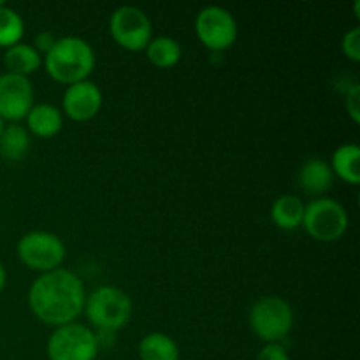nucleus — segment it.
I'll return each instance as SVG.
<instances>
[{"label":"nucleus","instance_id":"1","mask_svg":"<svg viewBox=\"0 0 360 360\" xmlns=\"http://www.w3.org/2000/svg\"><path fill=\"white\" fill-rule=\"evenodd\" d=\"M86 292L83 281L67 269L44 273L32 283L28 304L32 313L48 326L60 327L76 322L83 313Z\"/></svg>","mask_w":360,"mask_h":360},{"label":"nucleus","instance_id":"2","mask_svg":"<svg viewBox=\"0 0 360 360\" xmlns=\"http://www.w3.org/2000/svg\"><path fill=\"white\" fill-rule=\"evenodd\" d=\"M46 72L58 83L74 84L84 81L95 67L94 48L84 39H56L53 48L44 55Z\"/></svg>","mask_w":360,"mask_h":360},{"label":"nucleus","instance_id":"3","mask_svg":"<svg viewBox=\"0 0 360 360\" xmlns=\"http://www.w3.org/2000/svg\"><path fill=\"white\" fill-rule=\"evenodd\" d=\"M84 313L90 323L102 333H115L123 329L132 316V301L116 287H101L84 301Z\"/></svg>","mask_w":360,"mask_h":360},{"label":"nucleus","instance_id":"4","mask_svg":"<svg viewBox=\"0 0 360 360\" xmlns=\"http://www.w3.org/2000/svg\"><path fill=\"white\" fill-rule=\"evenodd\" d=\"M250 327L266 343H280L294 327V311L285 299L266 295L250 309Z\"/></svg>","mask_w":360,"mask_h":360},{"label":"nucleus","instance_id":"5","mask_svg":"<svg viewBox=\"0 0 360 360\" xmlns=\"http://www.w3.org/2000/svg\"><path fill=\"white\" fill-rule=\"evenodd\" d=\"M98 338L90 327L67 323L56 327L48 340L49 360H95L98 355Z\"/></svg>","mask_w":360,"mask_h":360},{"label":"nucleus","instance_id":"6","mask_svg":"<svg viewBox=\"0 0 360 360\" xmlns=\"http://www.w3.org/2000/svg\"><path fill=\"white\" fill-rule=\"evenodd\" d=\"M306 232L322 243L338 241L348 229V213L338 200L315 199L304 207L302 218Z\"/></svg>","mask_w":360,"mask_h":360},{"label":"nucleus","instance_id":"7","mask_svg":"<svg viewBox=\"0 0 360 360\" xmlns=\"http://www.w3.org/2000/svg\"><path fill=\"white\" fill-rule=\"evenodd\" d=\"M65 245L51 232H28L18 241V257L27 267L41 273L60 269L65 260Z\"/></svg>","mask_w":360,"mask_h":360},{"label":"nucleus","instance_id":"8","mask_svg":"<svg viewBox=\"0 0 360 360\" xmlns=\"http://www.w3.org/2000/svg\"><path fill=\"white\" fill-rule=\"evenodd\" d=\"M109 30L118 46L129 51L146 49L151 41V21L144 11L136 6H122L111 14Z\"/></svg>","mask_w":360,"mask_h":360},{"label":"nucleus","instance_id":"9","mask_svg":"<svg viewBox=\"0 0 360 360\" xmlns=\"http://www.w3.org/2000/svg\"><path fill=\"white\" fill-rule=\"evenodd\" d=\"M195 32L199 41L213 51L231 48L238 39V23L227 9L220 6L204 7L195 18Z\"/></svg>","mask_w":360,"mask_h":360},{"label":"nucleus","instance_id":"10","mask_svg":"<svg viewBox=\"0 0 360 360\" xmlns=\"http://www.w3.org/2000/svg\"><path fill=\"white\" fill-rule=\"evenodd\" d=\"M34 108V88L28 77L18 74H0V118L20 122Z\"/></svg>","mask_w":360,"mask_h":360},{"label":"nucleus","instance_id":"11","mask_svg":"<svg viewBox=\"0 0 360 360\" xmlns=\"http://www.w3.org/2000/svg\"><path fill=\"white\" fill-rule=\"evenodd\" d=\"M102 108V91L91 81L69 84L63 94V111L76 122L91 120Z\"/></svg>","mask_w":360,"mask_h":360},{"label":"nucleus","instance_id":"12","mask_svg":"<svg viewBox=\"0 0 360 360\" xmlns=\"http://www.w3.org/2000/svg\"><path fill=\"white\" fill-rule=\"evenodd\" d=\"M334 172L330 164L320 158H311L299 171V185L311 195H322L333 186Z\"/></svg>","mask_w":360,"mask_h":360},{"label":"nucleus","instance_id":"13","mask_svg":"<svg viewBox=\"0 0 360 360\" xmlns=\"http://www.w3.org/2000/svg\"><path fill=\"white\" fill-rule=\"evenodd\" d=\"M63 116L58 108L51 104H37L28 111L27 127L37 137H53L62 130Z\"/></svg>","mask_w":360,"mask_h":360},{"label":"nucleus","instance_id":"14","mask_svg":"<svg viewBox=\"0 0 360 360\" xmlns=\"http://www.w3.org/2000/svg\"><path fill=\"white\" fill-rule=\"evenodd\" d=\"M304 202L295 195L278 197L271 207V220L278 229L294 231L301 227L304 218Z\"/></svg>","mask_w":360,"mask_h":360},{"label":"nucleus","instance_id":"15","mask_svg":"<svg viewBox=\"0 0 360 360\" xmlns=\"http://www.w3.org/2000/svg\"><path fill=\"white\" fill-rule=\"evenodd\" d=\"M41 62V53L34 46L23 44V42H18V44L7 48L6 55H4V65H6L7 72L25 77L35 72Z\"/></svg>","mask_w":360,"mask_h":360},{"label":"nucleus","instance_id":"16","mask_svg":"<svg viewBox=\"0 0 360 360\" xmlns=\"http://www.w3.org/2000/svg\"><path fill=\"white\" fill-rule=\"evenodd\" d=\"M141 360H179V347L164 333H151L139 343Z\"/></svg>","mask_w":360,"mask_h":360},{"label":"nucleus","instance_id":"17","mask_svg":"<svg viewBox=\"0 0 360 360\" xmlns=\"http://www.w3.org/2000/svg\"><path fill=\"white\" fill-rule=\"evenodd\" d=\"M28 148H30V136H28L27 129L18 123L4 127L2 134H0V157L4 160H21L27 155Z\"/></svg>","mask_w":360,"mask_h":360},{"label":"nucleus","instance_id":"18","mask_svg":"<svg viewBox=\"0 0 360 360\" xmlns=\"http://www.w3.org/2000/svg\"><path fill=\"white\" fill-rule=\"evenodd\" d=\"M360 148L357 144H343L338 148L333 155V169L334 174L350 185H359L360 169H359Z\"/></svg>","mask_w":360,"mask_h":360},{"label":"nucleus","instance_id":"19","mask_svg":"<svg viewBox=\"0 0 360 360\" xmlns=\"http://www.w3.org/2000/svg\"><path fill=\"white\" fill-rule=\"evenodd\" d=\"M146 56L153 65L169 69L181 60V46L172 37L151 39L150 44L146 46Z\"/></svg>","mask_w":360,"mask_h":360},{"label":"nucleus","instance_id":"20","mask_svg":"<svg viewBox=\"0 0 360 360\" xmlns=\"http://www.w3.org/2000/svg\"><path fill=\"white\" fill-rule=\"evenodd\" d=\"M25 34L23 18L18 11L11 9L6 4L0 6V48H11L18 44Z\"/></svg>","mask_w":360,"mask_h":360},{"label":"nucleus","instance_id":"21","mask_svg":"<svg viewBox=\"0 0 360 360\" xmlns=\"http://www.w3.org/2000/svg\"><path fill=\"white\" fill-rule=\"evenodd\" d=\"M341 49L352 62H360V28L354 27L347 32L341 42Z\"/></svg>","mask_w":360,"mask_h":360},{"label":"nucleus","instance_id":"22","mask_svg":"<svg viewBox=\"0 0 360 360\" xmlns=\"http://www.w3.org/2000/svg\"><path fill=\"white\" fill-rule=\"evenodd\" d=\"M345 108H347L348 116L354 120V123H360V84H354L347 91Z\"/></svg>","mask_w":360,"mask_h":360},{"label":"nucleus","instance_id":"23","mask_svg":"<svg viewBox=\"0 0 360 360\" xmlns=\"http://www.w3.org/2000/svg\"><path fill=\"white\" fill-rule=\"evenodd\" d=\"M257 360H290V355L281 343H266L257 355Z\"/></svg>","mask_w":360,"mask_h":360},{"label":"nucleus","instance_id":"24","mask_svg":"<svg viewBox=\"0 0 360 360\" xmlns=\"http://www.w3.org/2000/svg\"><path fill=\"white\" fill-rule=\"evenodd\" d=\"M56 42V39H55V35L51 34V32H41V34L37 35V37H35V46L34 48L37 49L39 53H48L49 49L53 48V44H55Z\"/></svg>","mask_w":360,"mask_h":360},{"label":"nucleus","instance_id":"25","mask_svg":"<svg viewBox=\"0 0 360 360\" xmlns=\"http://www.w3.org/2000/svg\"><path fill=\"white\" fill-rule=\"evenodd\" d=\"M6 281H7V273H6V267L2 266V262H0V292L4 290V287H6Z\"/></svg>","mask_w":360,"mask_h":360},{"label":"nucleus","instance_id":"26","mask_svg":"<svg viewBox=\"0 0 360 360\" xmlns=\"http://www.w3.org/2000/svg\"><path fill=\"white\" fill-rule=\"evenodd\" d=\"M359 7H360V2L357 0V2H355V18H360L359 16Z\"/></svg>","mask_w":360,"mask_h":360},{"label":"nucleus","instance_id":"27","mask_svg":"<svg viewBox=\"0 0 360 360\" xmlns=\"http://www.w3.org/2000/svg\"><path fill=\"white\" fill-rule=\"evenodd\" d=\"M4 127H6V125H4V120H2V118H0V134H2Z\"/></svg>","mask_w":360,"mask_h":360}]
</instances>
